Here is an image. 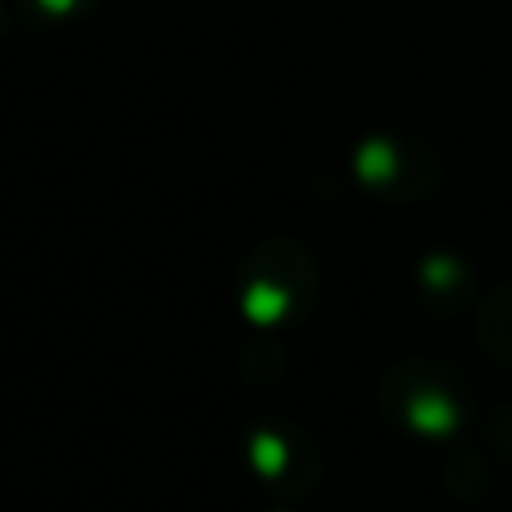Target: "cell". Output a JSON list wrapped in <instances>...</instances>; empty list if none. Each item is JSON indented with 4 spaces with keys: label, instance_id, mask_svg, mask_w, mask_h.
<instances>
[{
    "label": "cell",
    "instance_id": "4",
    "mask_svg": "<svg viewBox=\"0 0 512 512\" xmlns=\"http://www.w3.org/2000/svg\"><path fill=\"white\" fill-rule=\"evenodd\" d=\"M476 336L492 356L512 364V284H504L500 292H492L484 300L480 320H476Z\"/></svg>",
    "mask_w": 512,
    "mask_h": 512
},
{
    "label": "cell",
    "instance_id": "3",
    "mask_svg": "<svg viewBox=\"0 0 512 512\" xmlns=\"http://www.w3.org/2000/svg\"><path fill=\"white\" fill-rule=\"evenodd\" d=\"M100 8V0H12V12L20 24L48 32V28H72L88 20Z\"/></svg>",
    "mask_w": 512,
    "mask_h": 512
},
{
    "label": "cell",
    "instance_id": "5",
    "mask_svg": "<svg viewBox=\"0 0 512 512\" xmlns=\"http://www.w3.org/2000/svg\"><path fill=\"white\" fill-rule=\"evenodd\" d=\"M16 20V12H12V0H0V36L8 32V24Z\"/></svg>",
    "mask_w": 512,
    "mask_h": 512
},
{
    "label": "cell",
    "instance_id": "1",
    "mask_svg": "<svg viewBox=\"0 0 512 512\" xmlns=\"http://www.w3.org/2000/svg\"><path fill=\"white\" fill-rule=\"evenodd\" d=\"M316 296V260L300 240H260L236 280V304L252 324H288Z\"/></svg>",
    "mask_w": 512,
    "mask_h": 512
},
{
    "label": "cell",
    "instance_id": "2",
    "mask_svg": "<svg viewBox=\"0 0 512 512\" xmlns=\"http://www.w3.org/2000/svg\"><path fill=\"white\" fill-rule=\"evenodd\" d=\"M352 172L368 196L420 200L440 180L436 152L412 132H372L352 152Z\"/></svg>",
    "mask_w": 512,
    "mask_h": 512
}]
</instances>
